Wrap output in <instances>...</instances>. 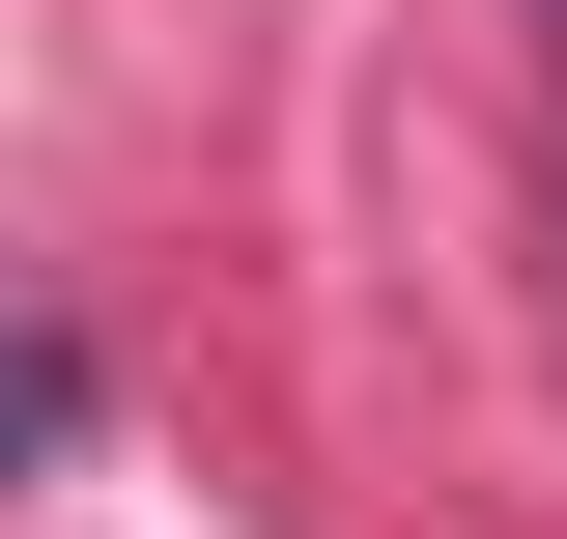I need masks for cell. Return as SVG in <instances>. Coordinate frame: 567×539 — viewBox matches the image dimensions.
<instances>
[{
  "instance_id": "1",
  "label": "cell",
  "mask_w": 567,
  "mask_h": 539,
  "mask_svg": "<svg viewBox=\"0 0 567 539\" xmlns=\"http://www.w3.org/2000/svg\"><path fill=\"white\" fill-rule=\"evenodd\" d=\"M29 455H85V340L0 284V482H29Z\"/></svg>"
}]
</instances>
